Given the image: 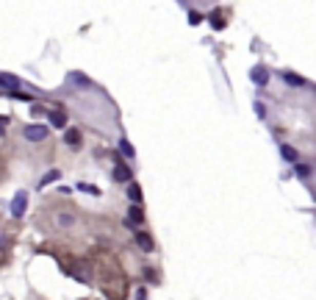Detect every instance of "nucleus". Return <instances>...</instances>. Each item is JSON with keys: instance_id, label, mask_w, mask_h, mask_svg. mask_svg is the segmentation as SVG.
I'll return each instance as SVG.
<instances>
[{"instance_id": "f257e3e1", "label": "nucleus", "mask_w": 316, "mask_h": 300, "mask_svg": "<svg viewBox=\"0 0 316 300\" xmlns=\"http://www.w3.org/2000/svg\"><path fill=\"white\" fill-rule=\"evenodd\" d=\"M23 136L28 142H45L47 139V125H25V131H23Z\"/></svg>"}, {"instance_id": "f03ea898", "label": "nucleus", "mask_w": 316, "mask_h": 300, "mask_svg": "<svg viewBox=\"0 0 316 300\" xmlns=\"http://www.w3.org/2000/svg\"><path fill=\"white\" fill-rule=\"evenodd\" d=\"M25 209H28V192H19L14 195V200H11V217H23Z\"/></svg>"}, {"instance_id": "7ed1b4c3", "label": "nucleus", "mask_w": 316, "mask_h": 300, "mask_svg": "<svg viewBox=\"0 0 316 300\" xmlns=\"http://www.w3.org/2000/svg\"><path fill=\"white\" fill-rule=\"evenodd\" d=\"M250 78H252V84H255V86H266V84H269V70H266L264 64H255L250 70Z\"/></svg>"}, {"instance_id": "20e7f679", "label": "nucleus", "mask_w": 316, "mask_h": 300, "mask_svg": "<svg viewBox=\"0 0 316 300\" xmlns=\"http://www.w3.org/2000/svg\"><path fill=\"white\" fill-rule=\"evenodd\" d=\"M19 84H23V81H19V78H14V75H9V72H0V89L17 92V89H19Z\"/></svg>"}, {"instance_id": "39448f33", "label": "nucleus", "mask_w": 316, "mask_h": 300, "mask_svg": "<svg viewBox=\"0 0 316 300\" xmlns=\"http://www.w3.org/2000/svg\"><path fill=\"white\" fill-rule=\"evenodd\" d=\"M64 142L70 147H78L81 145V131H78V128H67V131H64Z\"/></svg>"}, {"instance_id": "423d86ee", "label": "nucleus", "mask_w": 316, "mask_h": 300, "mask_svg": "<svg viewBox=\"0 0 316 300\" xmlns=\"http://www.w3.org/2000/svg\"><path fill=\"white\" fill-rule=\"evenodd\" d=\"M47 120H50V125H53V128H64V125H67V114H64V111H58V108L47 114Z\"/></svg>"}, {"instance_id": "0eeeda50", "label": "nucleus", "mask_w": 316, "mask_h": 300, "mask_svg": "<svg viewBox=\"0 0 316 300\" xmlns=\"http://www.w3.org/2000/svg\"><path fill=\"white\" fill-rule=\"evenodd\" d=\"M114 181H120V183L130 181V170H128L125 164H116V167H114Z\"/></svg>"}, {"instance_id": "6e6552de", "label": "nucleus", "mask_w": 316, "mask_h": 300, "mask_svg": "<svg viewBox=\"0 0 316 300\" xmlns=\"http://www.w3.org/2000/svg\"><path fill=\"white\" fill-rule=\"evenodd\" d=\"M128 197H130L133 206H139V203H142V186H139V183H130V186H128Z\"/></svg>"}, {"instance_id": "1a4fd4ad", "label": "nucleus", "mask_w": 316, "mask_h": 300, "mask_svg": "<svg viewBox=\"0 0 316 300\" xmlns=\"http://www.w3.org/2000/svg\"><path fill=\"white\" fill-rule=\"evenodd\" d=\"M136 245H139V248L144 250V253H150V250H153V239H150L147 234H142V231L136 234Z\"/></svg>"}, {"instance_id": "9d476101", "label": "nucleus", "mask_w": 316, "mask_h": 300, "mask_svg": "<svg viewBox=\"0 0 316 300\" xmlns=\"http://www.w3.org/2000/svg\"><path fill=\"white\" fill-rule=\"evenodd\" d=\"M283 81H286L288 86H305V78L297 75V72H283Z\"/></svg>"}, {"instance_id": "9b49d317", "label": "nucleus", "mask_w": 316, "mask_h": 300, "mask_svg": "<svg viewBox=\"0 0 316 300\" xmlns=\"http://www.w3.org/2000/svg\"><path fill=\"white\" fill-rule=\"evenodd\" d=\"M142 220H144L142 209L139 206H130V211H128V225H139Z\"/></svg>"}, {"instance_id": "f8f14e48", "label": "nucleus", "mask_w": 316, "mask_h": 300, "mask_svg": "<svg viewBox=\"0 0 316 300\" xmlns=\"http://www.w3.org/2000/svg\"><path fill=\"white\" fill-rule=\"evenodd\" d=\"M280 156H283L286 161H294V164H297V150L291 145H280Z\"/></svg>"}, {"instance_id": "ddd939ff", "label": "nucleus", "mask_w": 316, "mask_h": 300, "mask_svg": "<svg viewBox=\"0 0 316 300\" xmlns=\"http://www.w3.org/2000/svg\"><path fill=\"white\" fill-rule=\"evenodd\" d=\"M56 222L61 225V228H67V225H72V222H75V217L70 214V211H61V214L56 217Z\"/></svg>"}, {"instance_id": "4468645a", "label": "nucleus", "mask_w": 316, "mask_h": 300, "mask_svg": "<svg viewBox=\"0 0 316 300\" xmlns=\"http://www.w3.org/2000/svg\"><path fill=\"white\" fill-rule=\"evenodd\" d=\"M61 178V173L58 170H50L47 175H42V181H39V186H47V183H53V181H58Z\"/></svg>"}, {"instance_id": "2eb2a0df", "label": "nucleus", "mask_w": 316, "mask_h": 300, "mask_svg": "<svg viewBox=\"0 0 316 300\" xmlns=\"http://www.w3.org/2000/svg\"><path fill=\"white\" fill-rule=\"evenodd\" d=\"M120 150H122V156H125V159H133V153H136L133 145H130L128 139H122V142H120Z\"/></svg>"}, {"instance_id": "dca6fc26", "label": "nucleus", "mask_w": 316, "mask_h": 300, "mask_svg": "<svg viewBox=\"0 0 316 300\" xmlns=\"http://www.w3.org/2000/svg\"><path fill=\"white\" fill-rule=\"evenodd\" d=\"M70 78H72V81H75V84H78V86H89V78H86V75H81V72H72Z\"/></svg>"}, {"instance_id": "f3484780", "label": "nucleus", "mask_w": 316, "mask_h": 300, "mask_svg": "<svg viewBox=\"0 0 316 300\" xmlns=\"http://www.w3.org/2000/svg\"><path fill=\"white\" fill-rule=\"evenodd\" d=\"M294 173H297L300 178H308V175H311V167H308V164H297V167H294Z\"/></svg>"}, {"instance_id": "a211bd4d", "label": "nucleus", "mask_w": 316, "mask_h": 300, "mask_svg": "<svg viewBox=\"0 0 316 300\" xmlns=\"http://www.w3.org/2000/svg\"><path fill=\"white\" fill-rule=\"evenodd\" d=\"M81 189H84V192H89V195H100V189L92 186V183H81Z\"/></svg>"}, {"instance_id": "6ab92c4d", "label": "nucleus", "mask_w": 316, "mask_h": 300, "mask_svg": "<svg viewBox=\"0 0 316 300\" xmlns=\"http://www.w3.org/2000/svg\"><path fill=\"white\" fill-rule=\"evenodd\" d=\"M200 20H203V14H200V11H189V23H191V25H197V23H200Z\"/></svg>"}, {"instance_id": "aec40b11", "label": "nucleus", "mask_w": 316, "mask_h": 300, "mask_svg": "<svg viewBox=\"0 0 316 300\" xmlns=\"http://www.w3.org/2000/svg\"><path fill=\"white\" fill-rule=\"evenodd\" d=\"M211 25H214V28H225V20L222 17H211Z\"/></svg>"}, {"instance_id": "412c9836", "label": "nucleus", "mask_w": 316, "mask_h": 300, "mask_svg": "<svg viewBox=\"0 0 316 300\" xmlns=\"http://www.w3.org/2000/svg\"><path fill=\"white\" fill-rule=\"evenodd\" d=\"M136 300H147V292L139 289V292H136Z\"/></svg>"}, {"instance_id": "4be33fe9", "label": "nucleus", "mask_w": 316, "mask_h": 300, "mask_svg": "<svg viewBox=\"0 0 316 300\" xmlns=\"http://www.w3.org/2000/svg\"><path fill=\"white\" fill-rule=\"evenodd\" d=\"M3 122H6V117H0V136L6 134V128H3Z\"/></svg>"}]
</instances>
